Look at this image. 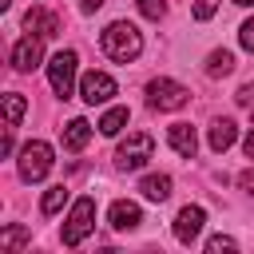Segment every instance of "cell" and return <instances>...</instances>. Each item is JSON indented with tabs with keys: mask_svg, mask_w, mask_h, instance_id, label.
<instances>
[{
	"mask_svg": "<svg viewBox=\"0 0 254 254\" xmlns=\"http://www.w3.org/2000/svg\"><path fill=\"white\" fill-rule=\"evenodd\" d=\"M99 44H103V52H107L115 64H127V60H135V56L143 52V36H139V28L127 24V20L107 24L103 36H99Z\"/></svg>",
	"mask_w": 254,
	"mask_h": 254,
	"instance_id": "6da1fadb",
	"label": "cell"
},
{
	"mask_svg": "<svg viewBox=\"0 0 254 254\" xmlns=\"http://www.w3.org/2000/svg\"><path fill=\"white\" fill-rule=\"evenodd\" d=\"M52 147L44 143V139H32V143H24L20 147V179L24 183H40L48 171H52Z\"/></svg>",
	"mask_w": 254,
	"mask_h": 254,
	"instance_id": "7a4b0ae2",
	"label": "cell"
},
{
	"mask_svg": "<svg viewBox=\"0 0 254 254\" xmlns=\"http://www.w3.org/2000/svg\"><path fill=\"white\" fill-rule=\"evenodd\" d=\"M91 226H95V198L83 194V198H75V206L64 222V246H79L91 234Z\"/></svg>",
	"mask_w": 254,
	"mask_h": 254,
	"instance_id": "3957f363",
	"label": "cell"
},
{
	"mask_svg": "<svg viewBox=\"0 0 254 254\" xmlns=\"http://www.w3.org/2000/svg\"><path fill=\"white\" fill-rule=\"evenodd\" d=\"M75 52L71 48H64V52H56L52 60H48V83H52V91L60 95V99H67L71 91H75Z\"/></svg>",
	"mask_w": 254,
	"mask_h": 254,
	"instance_id": "277c9868",
	"label": "cell"
},
{
	"mask_svg": "<svg viewBox=\"0 0 254 254\" xmlns=\"http://www.w3.org/2000/svg\"><path fill=\"white\" fill-rule=\"evenodd\" d=\"M187 99H190V91L183 87V83H175V79H151L147 83V103L155 107V111H179V107H187Z\"/></svg>",
	"mask_w": 254,
	"mask_h": 254,
	"instance_id": "5b68a950",
	"label": "cell"
},
{
	"mask_svg": "<svg viewBox=\"0 0 254 254\" xmlns=\"http://www.w3.org/2000/svg\"><path fill=\"white\" fill-rule=\"evenodd\" d=\"M151 155H155V139H151L147 131H135V135H127V143L115 151V167H119V171H139Z\"/></svg>",
	"mask_w": 254,
	"mask_h": 254,
	"instance_id": "8992f818",
	"label": "cell"
},
{
	"mask_svg": "<svg viewBox=\"0 0 254 254\" xmlns=\"http://www.w3.org/2000/svg\"><path fill=\"white\" fill-rule=\"evenodd\" d=\"M40 60H44V36L28 32L24 40H16V48H12V67L16 71H36Z\"/></svg>",
	"mask_w": 254,
	"mask_h": 254,
	"instance_id": "52a82bcc",
	"label": "cell"
},
{
	"mask_svg": "<svg viewBox=\"0 0 254 254\" xmlns=\"http://www.w3.org/2000/svg\"><path fill=\"white\" fill-rule=\"evenodd\" d=\"M79 95H83V103H107L111 95H115V79L107 75V71H87L83 79H79Z\"/></svg>",
	"mask_w": 254,
	"mask_h": 254,
	"instance_id": "ba28073f",
	"label": "cell"
},
{
	"mask_svg": "<svg viewBox=\"0 0 254 254\" xmlns=\"http://www.w3.org/2000/svg\"><path fill=\"white\" fill-rule=\"evenodd\" d=\"M202 222H206V210H202V206H183L179 218H175V238L190 246V242L202 234Z\"/></svg>",
	"mask_w": 254,
	"mask_h": 254,
	"instance_id": "9c48e42d",
	"label": "cell"
},
{
	"mask_svg": "<svg viewBox=\"0 0 254 254\" xmlns=\"http://www.w3.org/2000/svg\"><path fill=\"white\" fill-rule=\"evenodd\" d=\"M107 222H111L115 230H135V226L143 222V210H139L131 198H119V202H111V210H107Z\"/></svg>",
	"mask_w": 254,
	"mask_h": 254,
	"instance_id": "30bf717a",
	"label": "cell"
},
{
	"mask_svg": "<svg viewBox=\"0 0 254 254\" xmlns=\"http://www.w3.org/2000/svg\"><path fill=\"white\" fill-rule=\"evenodd\" d=\"M167 143H171L183 159H194V151H198V135H194V127H190V123H171Z\"/></svg>",
	"mask_w": 254,
	"mask_h": 254,
	"instance_id": "8fae6325",
	"label": "cell"
},
{
	"mask_svg": "<svg viewBox=\"0 0 254 254\" xmlns=\"http://www.w3.org/2000/svg\"><path fill=\"white\" fill-rule=\"evenodd\" d=\"M24 28L36 32V36H60V20H56L48 8H32V12L24 16Z\"/></svg>",
	"mask_w": 254,
	"mask_h": 254,
	"instance_id": "7c38bea8",
	"label": "cell"
},
{
	"mask_svg": "<svg viewBox=\"0 0 254 254\" xmlns=\"http://www.w3.org/2000/svg\"><path fill=\"white\" fill-rule=\"evenodd\" d=\"M234 139H238V127H234V119H214V123H210V135H206L210 151H218V155H222V151H226Z\"/></svg>",
	"mask_w": 254,
	"mask_h": 254,
	"instance_id": "4fadbf2b",
	"label": "cell"
},
{
	"mask_svg": "<svg viewBox=\"0 0 254 254\" xmlns=\"http://www.w3.org/2000/svg\"><path fill=\"white\" fill-rule=\"evenodd\" d=\"M87 139H91V123L87 119H67V127H64V151H83Z\"/></svg>",
	"mask_w": 254,
	"mask_h": 254,
	"instance_id": "5bb4252c",
	"label": "cell"
},
{
	"mask_svg": "<svg viewBox=\"0 0 254 254\" xmlns=\"http://www.w3.org/2000/svg\"><path fill=\"white\" fill-rule=\"evenodd\" d=\"M139 190H143V198H151V202H167V198H171V175H147V179L139 183Z\"/></svg>",
	"mask_w": 254,
	"mask_h": 254,
	"instance_id": "9a60e30c",
	"label": "cell"
},
{
	"mask_svg": "<svg viewBox=\"0 0 254 254\" xmlns=\"http://www.w3.org/2000/svg\"><path fill=\"white\" fill-rule=\"evenodd\" d=\"M28 238H32V234H28L20 222H12V226H4V230H0V250H4V254H12V250H20V246H28Z\"/></svg>",
	"mask_w": 254,
	"mask_h": 254,
	"instance_id": "2e32d148",
	"label": "cell"
},
{
	"mask_svg": "<svg viewBox=\"0 0 254 254\" xmlns=\"http://www.w3.org/2000/svg\"><path fill=\"white\" fill-rule=\"evenodd\" d=\"M230 71H234V56H230L226 48L206 56V75H210V79H218V75H230Z\"/></svg>",
	"mask_w": 254,
	"mask_h": 254,
	"instance_id": "e0dca14e",
	"label": "cell"
},
{
	"mask_svg": "<svg viewBox=\"0 0 254 254\" xmlns=\"http://www.w3.org/2000/svg\"><path fill=\"white\" fill-rule=\"evenodd\" d=\"M127 107H111V111H103V119H99V131L103 135H119L123 127H127Z\"/></svg>",
	"mask_w": 254,
	"mask_h": 254,
	"instance_id": "ac0fdd59",
	"label": "cell"
},
{
	"mask_svg": "<svg viewBox=\"0 0 254 254\" xmlns=\"http://www.w3.org/2000/svg\"><path fill=\"white\" fill-rule=\"evenodd\" d=\"M64 202H67V187H64V183H56V187H48V190H44V198H40V210H44V214H56Z\"/></svg>",
	"mask_w": 254,
	"mask_h": 254,
	"instance_id": "d6986e66",
	"label": "cell"
},
{
	"mask_svg": "<svg viewBox=\"0 0 254 254\" xmlns=\"http://www.w3.org/2000/svg\"><path fill=\"white\" fill-rule=\"evenodd\" d=\"M24 111H28V103H24V95H16V91H8V95H4V119H8V127H16V123L24 119Z\"/></svg>",
	"mask_w": 254,
	"mask_h": 254,
	"instance_id": "ffe728a7",
	"label": "cell"
},
{
	"mask_svg": "<svg viewBox=\"0 0 254 254\" xmlns=\"http://www.w3.org/2000/svg\"><path fill=\"white\" fill-rule=\"evenodd\" d=\"M139 12H143L147 20H163V16H167V4H163V0H139Z\"/></svg>",
	"mask_w": 254,
	"mask_h": 254,
	"instance_id": "44dd1931",
	"label": "cell"
},
{
	"mask_svg": "<svg viewBox=\"0 0 254 254\" xmlns=\"http://www.w3.org/2000/svg\"><path fill=\"white\" fill-rule=\"evenodd\" d=\"M234 246H238V242H234V238H226V234H214V238L206 242V250H210V254H222V250H234Z\"/></svg>",
	"mask_w": 254,
	"mask_h": 254,
	"instance_id": "7402d4cb",
	"label": "cell"
},
{
	"mask_svg": "<svg viewBox=\"0 0 254 254\" xmlns=\"http://www.w3.org/2000/svg\"><path fill=\"white\" fill-rule=\"evenodd\" d=\"M238 40H242V48H246V52H254V16L238 28Z\"/></svg>",
	"mask_w": 254,
	"mask_h": 254,
	"instance_id": "603a6c76",
	"label": "cell"
},
{
	"mask_svg": "<svg viewBox=\"0 0 254 254\" xmlns=\"http://www.w3.org/2000/svg\"><path fill=\"white\" fill-rule=\"evenodd\" d=\"M214 8H218V0H198V4H194V16H198V20H210Z\"/></svg>",
	"mask_w": 254,
	"mask_h": 254,
	"instance_id": "cb8c5ba5",
	"label": "cell"
},
{
	"mask_svg": "<svg viewBox=\"0 0 254 254\" xmlns=\"http://www.w3.org/2000/svg\"><path fill=\"white\" fill-rule=\"evenodd\" d=\"M238 187H242V190H246V194H254V167H250V171H242V175H238Z\"/></svg>",
	"mask_w": 254,
	"mask_h": 254,
	"instance_id": "d4e9b609",
	"label": "cell"
},
{
	"mask_svg": "<svg viewBox=\"0 0 254 254\" xmlns=\"http://www.w3.org/2000/svg\"><path fill=\"white\" fill-rule=\"evenodd\" d=\"M238 103H242V107H254V87H242V91H238Z\"/></svg>",
	"mask_w": 254,
	"mask_h": 254,
	"instance_id": "484cf974",
	"label": "cell"
},
{
	"mask_svg": "<svg viewBox=\"0 0 254 254\" xmlns=\"http://www.w3.org/2000/svg\"><path fill=\"white\" fill-rule=\"evenodd\" d=\"M99 8H103V0H79V12H87V16L99 12Z\"/></svg>",
	"mask_w": 254,
	"mask_h": 254,
	"instance_id": "4316f807",
	"label": "cell"
},
{
	"mask_svg": "<svg viewBox=\"0 0 254 254\" xmlns=\"http://www.w3.org/2000/svg\"><path fill=\"white\" fill-rule=\"evenodd\" d=\"M242 151H246V155H250V159H254V127H250V135H246V139H242Z\"/></svg>",
	"mask_w": 254,
	"mask_h": 254,
	"instance_id": "83f0119b",
	"label": "cell"
},
{
	"mask_svg": "<svg viewBox=\"0 0 254 254\" xmlns=\"http://www.w3.org/2000/svg\"><path fill=\"white\" fill-rule=\"evenodd\" d=\"M234 4H242V8H250V4H254V0H234Z\"/></svg>",
	"mask_w": 254,
	"mask_h": 254,
	"instance_id": "f1b7e54d",
	"label": "cell"
},
{
	"mask_svg": "<svg viewBox=\"0 0 254 254\" xmlns=\"http://www.w3.org/2000/svg\"><path fill=\"white\" fill-rule=\"evenodd\" d=\"M8 4H12V0H0V8H8Z\"/></svg>",
	"mask_w": 254,
	"mask_h": 254,
	"instance_id": "f546056e",
	"label": "cell"
},
{
	"mask_svg": "<svg viewBox=\"0 0 254 254\" xmlns=\"http://www.w3.org/2000/svg\"><path fill=\"white\" fill-rule=\"evenodd\" d=\"M250 111H254V107H250Z\"/></svg>",
	"mask_w": 254,
	"mask_h": 254,
	"instance_id": "4dcf8cb0",
	"label": "cell"
}]
</instances>
